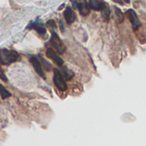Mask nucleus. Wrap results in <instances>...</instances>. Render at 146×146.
<instances>
[{"instance_id":"nucleus-1","label":"nucleus","mask_w":146,"mask_h":146,"mask_svg":"<svg viewBox=\"0 0 146 146\" xmlns=\"http://www.w3.org/2000/svg\"><path fill=\"white\" fill-rule=\"evenodd\" d=\"M19 60H21V56L16 51L7 49L0 50V62L2 64L9 65Z\"/></svg>"},{"instance_id":"nucleus-2","label":"nucleus","mask_w":146,"mask_h":146,"mask_svg":"<svg viewBox=\"0 0 146 146\" xmlns=\"http://www.w3.org/2000/svg\"><path fill=\"white\" fill-rule=\"evenodd\" d=\"M50 44H52V46L57 50L58 53L62 54L65 50H66V46L64 45L63 42L62 41V39L59 38V36L57 35V33L54 31L51 32V37H50Z\"/></svg>"},{"instance_id":"nucleus-3","label":"nucleus","mask_w":146,"mask_h":146,"mask_svg":"<svg viewBox=\"0 0 146 146\" xmlns=\"http://www.w3.org/2000/svg\"><path fill=\"white\" fill-rule=\"evenodd\" d=\"M55 86L57 87L58 90L64 92L68 89L67 83L65 82L63 76L62 75L61 72L57 68H54V79H53Z\"/></svg>"},{"instance_id":"nucleus-4","label":"nucleus","mask_w":146,"mask_h":146,"mask_svg":"<svg viewBox=\"0 0 146 146\" xmlns=\"http://www.w3.org/2000/svg\"><path fill=\"white\" fill-rule=\"evenodd\" d=\"M72 4L74 9H79L82 15H87L90 12L88 3L86 0H72Z\"/></svg>"},{"instance_id":"nucleus-5","label":"nucleus","mask_w":146,"mask_h":146,"mask_svg":"<svg viewBox=\"0 0 146 146\" xmlns=\"http://www.w3.org/2000/svg\"><path fill=\"white\" fill-rule=\"evenodd\" d=\"M126 15L127 16L128 20L130 21L133 30H137L141 26V22H140V21H139V19L138 17V15L136 14V12L133 9H128L126 12Z\"/></svg>"},{"instance_id":"nucleus-6","label":"nucleus","mask_w":146,"mask_h":146,"mask_svg":"<svg viewBox=\"0 0 146 146\" xmlns=\"http://www.w3.org/2000/svg\"><path fill=\"white\" fill-rule=\"evenodd\" d=\"M30 62H31L34 70L37 72V74L41 78L45 80V75H44V73L43 71V68H42V65H41V62H39V60L35 56H32V57H30Z\"/></svg>"},{"instance_id":"nucleus-7","label":"nucleus","mask_w":146,"mask_h":146,"mask_svg":"<svg viewBox=\"0 0 146 146\" xmlns=\"http://www.w3.org/2000/svg\"><path fill=\"white\" fill-rule=\"evenodd\" d=\"M46 56H47V57H49L50 59L54 61L58 66H62L63 65V60L58 55H56V53L52 49L49 48L46 50Z\"/></svg>"},{"instance_id":"nucleus-8","label":"nucleus","mask_w":146,"mask_h":146,"mask_svg":"<svg viewBox=\"0 0 146 146\" xmlns=\"http://www.w3.org/2000/svg\"><path fill=\"white\" fill-rule=\"evenodd\" d=\"M63 15H64V18H65V20H66L68 24H72L75 21V19H76V15H75V13L74 12V10L70 7H68L65 9Z\"/></svg>"},{"instance_id":"nucleus-9","label":"nucleus","mask_w":146,"mask_h":146,"mask_svg":"<svg viewBox=\"0 0 146 146\" xmlns=\"http://www.w3.org/2000/svg\"><path fill=\"white\" fill-rule=\"evenodd\" d=\"M27 28H31V29L36 30L40 35H44V34L46 33V29L43 27V25H42L41 23H39V22H38V21L31 22V23L28 25Z\"/></svg>"},{"instance_id":"nucleus-10","label":"nucleus","mask_w":146,"mask_h":146,"mask_svg":"<svg viewBox=\"0 0 146 146\" xmlns=\"http://www.w3.org/2000/svg\"><path fill=\"white\" fill-rule=\"evenodd\" d=\"M104 5V2L100 0H89V6L91 9L94 10H100L102 9Z\"/></svg>"},{"instance_id":"nucleus-11","label":"nucleus","mask_w":146,"mask_h":146,"mask_svg":"<svg viewBox=\"0 0 146 146\" xmlns=\"http://www.w3.org/2000/svg\"><path fill=\"white\" fill-rule=\"evenodd\" d=\"M101 12H102V15H103L104 21H108L110 20V9L109 5L106 3H104V5H103V8L101 9Z\"/></svg>"},{"instance_id":"nucleus-12","label":"nucleus","mask_w":146,"mask_h":146,"mask_svg":"<svg viewBox=\"0 0 146 146\" xmlns=\"http://www.w3.org/2000/svg\"><path fill=\"white\" fill-rule=\"evenodd\" d=\"M61 74L68 80H70L74 77V73L71 70H69L68 68H62V71Z\"/></svg>"},{"instance_id":"nucleus-13","label":"nucleus","mask_w":146,"mask_h":146,"mask_svg":"<svg viewBox=\"0 0 146 146\" xmlns=\"http://www.w3.org/2000/svg\"><path fill=\"white\" fill-rule=\"evenodd\" d=\"M115 15H116V16H117V18L119 20V23L123 22L124 21V19H125V16H124V14L122 13L121 9L120 8H118V7L115 6Z\"/></svg>"},{"instance_id":"nucleus-14","label":"nucleus","mask_w":146,"mask_h":146,"mask_svg":"<svg viewBox=\"0 0 146 146\" xmlns=\"http://www.w3.org/2000/svg\"><path fill=\"white\" fill-rule=\"evenodd\" d=\"M0 95H1V97H2V98H9V97H10L11 96V94H10V92H8L5 88H4V86H3V85H1L0 84Z\"/></svg>"},{"instance_id":"nucleus-15","label":"nucleus","mask_w":146,"mask_h":146,"mask_svg":"<svg viewBox=\"0 0 146 146\" xmlns=\"http://www.w3.org/2000/svg\"><path fill=\"white\" fill-rule=\"evenodd\" d=\"M40 60H41V62H42V63L44 64V67L46 68V70H48V71H49V70L51 68V65H50V63L46 62V61H45L43 57H41V56H40Z\"/></svg>"},{"instance_id":"nucleus-16","label":"nucleus","mask_w":146,"mask_h":146,"mask_svg":"<svg viewBox=\"0 0 146 146\" xmlns=\"http://www.w3.org/2000/svg\"><path fill=\"white\" fill-rule=\"evenodd\" d=\"M46 24H47V26H48L50 28H51V29H55V28L56 27V24L55 21H53V20L48 21Z\"/></svg>"},{"instance_id":"nucleus-17","label":"nucleus","mask_w":146,"mask_h":146,"mask_svg":"<svg viewBox=\"0 0 146 146\" xmlns=\"http://www.w3.org/2000/svg\"><path fill=\"white\" fill-rule=\"evenodd\" d=\"M0 79H1L3 81H4V82H7V81H8V79H7L6 75L4 74V73H3V71L1 66H0Z\"/></svg>"},{"instance_id":"nucleus-18","label":"nucleus","mask_w":146,"mask_h":146,"mask_svg":"<svg viewBox=\"0 0 146 146\" xmlns=\"http://www.w3.org/2000/svg\"><path fill=\"white\" fill-rule=\"evenodd\" d=\"M59 26H60V30H61V32H62V33H64L65 27H64V25H63V22H62V20L59 21Z\"/></svg>"},{"instance_id":"nucleus-19","label":"nucleus","mask_w":146,"mask_h":146,"mask_svg":"<svg viewBox=\"0 0 146 146\" xmlns=\"http://www.w3.org/2000/svg\"><path fill=\"white\" fill-rule=\"evenodd\" d=\"M124 2L127 3H130V0H124Z\"/></svg>"}]
</instances>
